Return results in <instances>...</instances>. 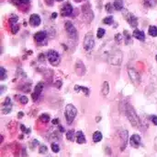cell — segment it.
Segmentation results:
<instances>
[{
    "mask_svg": "<svg viewBox=\"0 0 157 157\" xmlns=\"http://www.w3.org/2000/svg\"><path fill=\"white\" fill-rule=\"evenodd\" d=\"M125 113H126V116L130 121V123L134 127V128H137L139 129L141 127V121H140V118L138 117V115L136 114L134 108L130 105V104H126L125 105Z\"/></svg>",
    "mask_w": 157,
    "mask_h": 157,
    "instance_id": "obj_1",
    "label": "cell"
},
{
    "mask_svg": "<svg viewBox=\"0 0 157 157\" xmlns=\"http://www.w3.org/2000/svg\"><path fill=\"white\" fill-rule=\"evenodd\" d=\"M108 61L110 65L120 66L122 63L123 54L120 49H112L108 56Z\"/></svg>",
    "mask_w": 157,
    "mask_h": 157,
    "instance_id": "obj_2",
    "label": "cell"
},
{
    "mask_svg": "<svg viewBox=\"0 0 157 157\" xmlns=\"http://www.w3.org/2000/svg\"><path fill=\"white\" fill-rule=\"evenodd\" d=\"M77 115V109L75 108V105L69 104L65 106V110H64V117L65 119L67 121L68 124H72L74 119L75 118Z\"/></svg>",
    "mask_w": 157,
    "mask_h": 157,
    "instance_id": "obj_3",
    "label": "cell"
},
{
    "mask_svg": "<svg viewBox=\"0 0 157 157\" xmlns=\"http://www.w3.org/2000/svg\"><path fill=\"white\" fill-rule=\"evenodd\" d=\"M128 74H129V78H130L131 81L135 86H139L141 84V76L134 68H129Z\"/></svg>",
    "mask_w": 157,
    "mask_h": 157,
    "instance_id": "obj_4",
    "label": "cell"
},
{
    "mask_svg": "<svg viewBox=\"0 0 157 157\" xmlns=\"http://www.w3.org/2000/svg\"><path fill=\"white\" fill-rule=\"evenodd\" d=\"M95 46V37L92 32H88L86 34L84 39V48L86 51H90Z\"/></svg>",
    "mask_w": 157,
    "mask_h": 157,
    "instance_id": "obj_5",
    "label": "cell"
},
{
    "mask_svg": "<svg viewBox=\"0 0 157 157\" xmlns=\"http://www.w3.org/2000/svg\"><path fill=\"white\" fill-rule=\"evenodd\" d=\"M64 29L68 34V36L73 39V40H76L77 38V31H76V29L75 27L74 26V24L71 22V21H66L64 23Z\"/></svg>",
    "mask_w": 157,
    "mask_h": 157,
    "instance_id": "obj_6",
    "label": "cell"
},
{
    "mask_svg": "<svg viewBox=\"0 0 157 157\" xmlns=\"http://www.w3.org/2000/svg\"><path fill=\"white\" fill-rule=\"evenodd\" d=\"M47 57L49 62L53 66H57L60 63V55L55 50H50L47 54Z\"/></svg>",
    "mask_w": 157,
    "mask_h": 157,
    "instance_id": "obj_7",
    "label": "cell"
},
{
    "mask_svg": "<svg viewBox=\"0 0 157 157\" xmlns=\"http://www.w3.org/2000/svg\"><path fill=\"white\" fill-rule=\"evenodd\" d=\"M82 11H83V14L86 18V19L90 22L93 19H94V14H93V11L91 9V6L89 4H86L82 6Z\"/></svg>",
    "mask_w": 157,
    "mask_h": 157,
    "instance_id": "obj_8",
    "label": "cell"
},
{
    "mask_svg": "<svg viewBox=\"0 0 157 157\" xmlns=\"http://www.w3.org/2000/svg\"><path fill=\"white\" fill-rule=\"evenodd\" d=\"M43 83L42 82H39L38 84H37V86L35 87V89H34V92L32 93V94H31V97H32V100L33 101H36L38 98H39V96H40V94L41 93V92H42V90H43Z\"/></svg>",
    "mask_w": 157,
    "mask_h": 157,
    "instance_id": "obj_9",
    "label": "cell"
},
{
    "mask_svg": "<svg viewBox=\"0 0 157 157\" xmlns=\"http://www.w3.org/2000/svg\"><path fill=\"white\" fill-rule=\"evenodd\" d=\"M75 72L79 77L83 76L86 73V67H85V65H84V63L82 61L77 60V62L75 63Z\"/></svg>",
    "mask_w": 157,
    "mask_h": 157,
    "instance_id": "obj_10",
    "label": "cell"
},
{
    "mask_svg": "<svg viewBox=\"0 0 157 157\" xmlns=\"http://www.w3.org/2000/svg\"><path fill=\"white\" fill-rule=\"evenodd\" d=\"M12 109V104H11V100L9 97H6L5 102L3 103V107H2V113L3 114H9L11 112Z\"/></svg>",
    "mask_w": 157,
    "mask_h": 157,
    "instance_id": "obj_11",
    "label": "cell"
},
{
    "mask_svg": "<svg viewBox=\"0 0 157 157\" xmlns=\"http://www.w3.org/2000/svg\"><path fill=\"white\" fill-rule=\"evenodd\" d=\"M72 13H73V6H72L69 3L64 4V5L63 6V7L61 8V15H62L63 17H68V16H70Z\"/></svg>",
    "mask_w": 157,
    "mask_h": 157,
    "instance_id": "obj_12",
    "label": "cell"
},
{
    "mask_svg": "<svg viewBox=\"0 0 157 157\" xmlns=\"http://www.w3.org/2000/svg\"><path fill=\"white\" fill-rule=\"evenodd\" d=\"M126 19H127L128 23H129L132 27L135 28V27L138 26V19H137L133 14H132V13H127V15H126Z\"/></svg>",
    "mask_w": 157,
    "mask_h": 157,
    "instance_id": "obj_13",
    "label": "cell"
},
{
    "mask_svg": "<svg viewBox=\"0 0 157 157\" xmlns=\"http://www.w3.org/2000/svg\"><path fill=\"white\" fill-rule=\"evenodd\" d=\"M141 143H142V139L138 134H134L131 137L130 143L133 148H138L141 145Z\"/></svg>",
    "mask_w": 157,
    "mask_h": 157,
    "instance_id": "obj_14",
    "label": "cell"
},
{
    "mask_svg": "<svg viewBox=\"0 0 157 157\" xmlns=\"http://www.w3.org/2000/svg\"><path fill=\"white\" fill-rule=\"evenodd\" d=\"M120 137L121 140V151H123L124 148H126L127 142H128V131L124 130H121V132L120 133Z\"/></svg>",
    "mask_w": 157,
    "mask_h": 157,
    "instance_id": "obj_15",
    "label": "cell"
},
{
    "mask_svg": "<svg viewBox=\"0 0 157 157\" xmlns=\"http://www.w3.org/2000/svg\"><path fill=\"white\" fill-rule=\"evenodd\" d=\"M29 24L32 27H37L40 24V18L37 14H32L29 17Z\"/></svg>",
    "mask_w": 157,
    "mask_h": 157,
    "instance_id": "obj_16",
    "label": "cell"
},
{
    "mask_svg": "<svg viewBox=\"0 0 157 157\" xmlns=\"http://www.w3.org/2000/svg\"><path fill=\"white\" fill-rule=\"evenodd\" d=\"M46 37H47V33H46V31H39V32L35 33V35H34L35 41H37V42H39V43L44 41V40L46 39Z\"/></svg>",
    "mask_w": 157,
    "mask_h": 157,
    "instance_id": "obj_17",
    "label": "cell"
},
{
    "mask_svg": "<svg viewBox=\"0 0 157 157\" xmlns=\"http://www.w3.org/2000/svg\"><path fill=\"white\" fill-rule=\"evenodd\" d=\"M133 37L136 38L139 41H142V42H144L145 40V34H144V32L143 31H140V30H135L133 31Z\"/></svg>",
    "mask_w": 157,
    "mask_h": 157,
    "instance_id": "obj_18",
    "label": "cell"
},
{
    "mask_svg": "<svg viewBox=\"0 0 157 157\" xmlns=\"http://www.w3.org/2000/svg\"><path fill=\"white\" fill-rule=\"evenodd\" d=\"M75 139H76L77 143H79V144H83L86 143V138L82 131H77L75 133Z\"/></svg>",
    "mask_w": 157,
    "mask_h": 157,
    "instance_id": "obj_19",
    "label": "cell"
},
{
    "mask_svg": "<svg viewBox=\"0 0 157 157\" xmlns=\"http://www.w3.org/2000/svg\"><path fill=\"white\" fill-rule=\"evenodd\" d=\"M75 92H82V93H85V95L86 96H87L88 94H89V89L88 88H86V87H83V86H79V85H75Z\"/></svg>",
    "mask_w": 157,
    "mask_h": 157,
    "instance_id": "obj_20",
    "label": "cell"
},
{
    "mask_svg": "<svg viewBox=\"0 0 157 157\" xmlns=\"http://www.w3.org/2000/svg\"><path fill=\"white\" fill-rule=\"evenodd\" d=\"M145 7H155L157 5V0H144Z\"/></svg>",
    "mask_w": 157,
    "mask_h": 157,
    "instance_id": "obj_21",
    "label": "cell"
},
{
    "mask_svg": "<svg viewBox=\"0 0 157 157\" xmlns=\"http://www.w3.org/2000/svg\"><path fill=\"white\" fill-rule=\"evenodd\" d=\"M101 91H102L103 95H108L109 94V84L108 81H104L103 82Z\"/></svg>",
    "mask_w": 157,
    "mask_h": 157,
    "instance_id": "obj_22",
    "label": "cell"
},
{
    "mask_svg": "<svg viewBox=\"0 0 157 157\" xmlns=\"http://www.w3.org/2000/svg\"><path fill=\"white\" fill-rule=\"evenodd\" d=\"M102 138H103V136L100 131L94 132V134H93V142L94 143H99L102 140Z\"/></svg>",
    "mask_w": 157,
    "mask_h": 157,
    "instance_id": "obj_23",
    "label": "cell"
},
{
    "mask_svg": "<svg viewBox=\"0 0 157 157\" xmlns=\"http://www.w3.org/2000/svg\"><path fill=\"white\" fill-rule=\"evenodd\" d=\"M113 6L116 10H121V9H123V1L122 0H115Z\"/></svg>",
    "mask_w": 157,
    "mask_h": 157,
    "instance_id": "obj_24",
    "label": "cell"
},
{
    "mask_svg": "<svg viewBox=\"0 0 157 157\" xmlns=\"http://www.w3.org/2000/svg\"><path fill=\"white\" fill-rule=\"evenodd\" d=\"M75 133L73 130H68L66 132V139L70 142H74L75 141Z\"/></svg>",
    "mask_w": 157,
    "mask_h": 157,
    "instance_id": "obj_25",
    "label": "cell"
},
{
    "mask_svg": "<svg viewBox=\"0 0 157 157\" xmlns=\"http://www.w3.org/2000/svg\"><path fill=\"white\" fill-rule=\"evenodd\" d=\"M149 34L153 37H156L157 36V27L156 26H150L149 27V31H148Z\"/></svg>",
    "mask_w": 157,
    "mask_h": 157,
    "instance_id": "obj_26",
    "label": "cell"
},
{
    "mask_svg": "<svg viewBox=\"0 0 157 157\" xmlns=\"http://www.w3.org/2000/svg\"><path fill=\"white\" fill-rule=\"evenodd\" d=\"M114 19H113V17L112 16H109V17H106L104 19H103V23L104 24H107V25H111L113 23Z\"/></svg>",
    "mask_w": 157,
    "mask_h": 157,
    "instance_id": "obj_27",
    "label": "cell"
},
{
    "mask_svg": "<svg viewBox=\"0 0 157 157\" xmlns=\"http://www.w3.org/2000/svg\"><path fill=\"white\" fill-rule=\"evenodd\" d=\"M105 33H106V31H105L104 29L98 28V31H97V37H98V39H101V38L104 37Z\"/></svg>",
    "mask_w": 157,
    "mask_h": 157,
    "instance_id": "obj_28",
    "label": "cell"
},
{
    "mask_svg": "<svg viewBox=\"0 0 157 157\" xmlns=\"http://www.w3.org/2000/svg\"><path fill=\"white\" fill-rule=\"evenodd\" d=\"M40 120L42 123H47V122L50 121V117H49V115H47V114H42V115L40 117Z\"/></svg>",
    "mask_w": 157,
    "mask_h": 157,
    "instance_id": "obj_29",
    "label": "cell"
},
{
    "mask_svg": "<svg viewBox=\"0 0 157 157\" xmlns=\"http://www.w3.org/2000/svg\"><path fill=\"white\" fill-rule=\"evenodd\" d=\"M51 147H52V150L53 153H59L60 147H59V145L57 143H52Z\"/></svg>",
    "mask_w": 157,
    "mask_h": 157,
    "instance_id": "obj_30",
    "label": "cell"
},
{
    "mask_svg": "<svg viewBox=\"0 0 157 157\" xmlns=\"http://www.w3.org/2000/svg\"><path fill=\"white\" fill-rule=\"evenodd\" d=\"M18 30H19V26H18V24H13V25H11V31H12V33H17V31H18Z\"/></svg>",
    "mask_w": 157,
    "mask_h": 157,
    "instance_id": "obj_31",
    "label": "cell"
},
{
    "mask_svg": "<svg viewBox=\"0 0 157 157\" xmlns=\"http://www.w3.org/2000/svg\"><path fill=\"white\" fill-rule=\"evenodd\" d=\"M122 39H123V37H122V35H121V33H118V34L115 35V42H116V43H121L122 42Z\"/></svg>",
    "mask_w": 157,
    "mask_h": 157,
    "instance_id": "obj_32",
    "label": "cell"
},
{
    "mask_svg": "<svg viewBox=\"0 0 157 157\" xmlns=\"http://www.w3.org/2000/svg\"><path fill=\"white\" fill-rule=\"evenodd\" d=\"M16 5H25L29 2V0H13Z\"/></svg>",
    "mask_w": 157,
    "mask_h": 157,
    "instance_id": "obj_33",
    "label": "cell"
},
{
    "mask_svg": "<svg viewBox=\"0 0 157 157\" xmlns=\"http://www.w3.org/2000/svg\"><path fill=\"white\" fill-rule=\"evenodd\" d=\"M0 71H1V75H0V76H1V78H0V79H1V81H3V80H5V79H6V69H5L3 67H1V68H0Z\"/></svg>",
    "mask_w": 157,
    "mask_h": 157,
    "instance_id": "obj_34",
    "label": "cell"
},
{
    "mask_svg": "<svg viewBox=\"0 0 157 157\" xmlns=\"http://www.w3.org/2000/svg\"><path fill=\"white\" fill-rule=\"evenodd\" d=\"M124 35H125V42H126V43H129L131 42V35L129 34V32L127 31H124Z\"/></svg>",
    "mask_w": 157,
    "mask_h": 157,
    "instance_id": "obj_35",
    "label": "cell"
},
{
    "mask_svg": "<svg viewBox=\"0 0 157 157\" xmlns=\"http://www.w3.org/2000/svg\"><path fill=\"white\" fill-rule=\"evenodd\" d=\"M113 6H112L110 3H108V4L106 5V10H107V12H109V13L112 12V11H113Z\"/></svg>",
    "mask_w": 157,
    "mask_h": 157,
    "instance_id": "obj_36",
    "label": "cell"
},
{
    "mask_svg": "<svg viewBox=\"0 0 157 157\" xmlns=\"http://www.w3.org/2000/svg\"><path fill=\"white\" fill-rule=\"evenodd\" d=\"M17 16H12V17L9 19V22H10V24H11V25L16 24V23H17Z\"/></svg>",
    "mask_w": 157,
    "mask_h": 157,
    "instance_id": "obj_37",
    "label": "cell"
},
{
    "mask_svg": "<svg viewBox=\"0 0 157 157\" xmlns=\"http://www.w3.org/2000/svg\"><path fill=\"white\" fill-rule=\"evenodd\" d=\"M28 101H29V99H28L26 96H20V98H19V102H20L22 105H26V104L28 103Z\"/></svg>",
    "mask_w": 157,
    "mask_h": 157,
    "instance_id": "obj_38",
    "label": "cell"
},
{
    "mask_svg": "<svg viewBox=\"0 0 157 157\" xmlns=\"http://www.w3.org/2000/svg\"><path fill=\"white\" fill-rule=\"evenodd\" d=\"M47 151H48V149H47V147H46L45 145L40 146V150H39L40 154H46V153H47Z\"/></svg>",
    "mask_w": 157,
    "mask_h": 157,
    "instance_id": "obj_39",
    "label": "cell"
},
{
    "mask_svg": "<svg viewBox=\"0 0 157 157\" xmlns=\"http://www.w3.org/2000/svg\"><path fill=\"white\" fill-rule=\"evenodd\" d=\"M151 120H152V122L157 126V116H153L152 118H151Z\"/></svg>",
    "mask_w": 157,
    "mask_h": 157,
    "instance_id": "obj_40",
    "label": "cell"
},
{
    "mask_svg": "<svg viewBox=\"0 0 157 157\" xmlns=\"http://www.w3.org/2000/svg\"><path fill=\"white\" fill-rule=\"evenodd\" d=\"M23 116H24L23 112H19V113H18V116H17V118H22Z\"/></svg>",
    "mask_w": 157,
    "mask_h": 157,
    "instance_id": "obj_41",
    "label": "cell"
},
{
    "mask_svg": "<svg viewBox=\"0 0 157 157\" xmlns=\"http://www.w3.org/2000/svg\"><path fill=\"white\" fill-rule=\"evenodd\" d=\"M52 123L53 124H59V119H53L52 120Z\"/></svg>",
    "mask_w": 157,
    "mask_h": 157,
    "instance_id": "obj_42",
    "label": "cell"
},
{
    "mask_svg": "<svg viewBox=\"0 0 157 157\" xmlns=\"http://www.w3.org/2000/svg\"><path fill=\"white\" fill-rule=\"evenodd\" d=\"M56 16H57V13H53V14H52V19H55V18H56Z\"/></svg>",
    "mask_w": 157,
    "mask_h": 157,
    "instance_id": "obj_43",
    "label": "cell"
},
{
    "mask_svg": "<svg viewBox=\"0 0 157 157\" xmlns=\"http://www.w3.org/2000/svg\"><path fill=\"white\" fill-rule=\"evenodd\" d=\"M76 2H80V1H82V0H75Z\"/></svg>",
    "mask_w": 157,
    "mask_h": 157,
    "instance_id": "obj_44",
    "label": "cell"
},
{
    "mask_svg": "<svg viewBox=\"0 0 157 157\" xmlns=\"http://www.w3.org/2000/svg\"><path fill=\"white\" fill-rule=\"evenodd\" d=\"M155 58H156V61H157V55H156V56H155Z\"/></svg>",
    "mask_w": 157,
    "mask_h": 157,
    "instance_id": "obj_45",
    "label": "cell"
},
{
    "mask_svg": "<svg viewBox=\"0 0 157 157\" xmlns=\"http://www.w3.org/2000/svg\"><path fill=\"white\" fill-rule=\"evenodd\" d=\"M57 1H63V0H57Z\"/></svg>",
    "mask_w": 157,
    "mask_h": 157,
    "instance_id": "obj_46",
    "label": "cell"
}]
</instances>
